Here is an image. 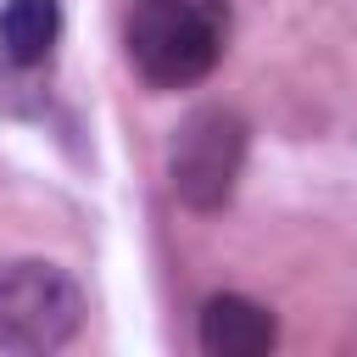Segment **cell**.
<instances>
[{"mask_svg":"<svg viewBox=\"0 0 357 357\" xmlns=\"http://www.w3.org/2000/svg\"><path fill=\"white\" fill-rule=\"evenodd\" d=\"M240 162H245V117L229 106H201L178 123L173 151H167L173 195L195 212H212L234 195Z\"/></svg>","mask_w":357,"mask_h":357,"instance_id":"cell-3","label":"cell"},{"mask_svg":"<svg viewBox=\"0 0 357 357\" xmlns=\"http://www.w3.org/2000/svg\"><path fill=\"white\" fill-rule=\"evenodd\" d=\"M195 335H201V351H212V357H262V351H273L279 324L251 296H212L201 307Z\"/></svg>","mask_w":357,"mask_h":357,"instance_id":"cell-4","label":"cell"},{"mask_svg":"<svg viewBox=\"0 0 357 357\" xmlns=\"http://www.w3.org/2000/svg\"><path fill=\"white\" fill-rule=\"evenodd\" d=\"M56 33H61V6L56 0H6V11H0V45H6L11 61H22V67L45 61L50 45H56Z\"/></svg>","mask_w":357,"mask_h":357,"instance_id":"cell-5","label":"cell"},{"mask_svg":"<svg viewBox=\"0 0 357 357\" xmlns=\"http://www.w3.org/2000/svg\"><path fill=\"white\" fill-rule=\"evenodd\" d=\"M84 324V290L45 257L0 262V351H56Z\"/></svg>","mask_w":357,"mask_h":357,"instance_id":"cell-2","label":"cell"},{"mask_svg":"<svg viewBox=\"0 0 357 357\" xmlns=\"http://www.w3.org/2000/svg\"><path fill=\"white\" fill-rule=\"evenodd\" d=\"M229 39V0H134L128 6V61L156 89L201 84Z\"/></svg>","mask_w":357,"mask_h":357,"instance_id":"cell-1","label":"cell"}]
</instances>
